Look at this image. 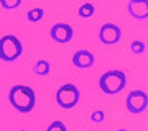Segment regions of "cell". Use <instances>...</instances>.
Returning <instances> with one entry per match:
<instances>
[{
    "label": "cell",
    "instance_id": "6da1fadb",
    "mask_svg": "<svg viewBox=\"0 0 148 131\" xmlns=\"http://www.w3.org/2000/svg\"><path fill=\"white\" fill-rule=\"evenodd\" d=\"M8 102L20 113H30L36 105V92L28 85L16 84L8 92Z\"/></svg>",
    "mask_w": 148,
    "mask_h": 131
},
{
    "label": "cell",
    "instance_id": "7a4b0ae2",
    "mask_svg": "<svg viewBox=\"0 0 148 131\" xmlns=\"http://www.w3.org/2000/svg\"><path fill=\"white\" fill-rule=\"evenodd\" d=\"M125 85H127V75L123 71H119V69L107 71L99 77V89L106 95L120 94L125 89Z\"/></svg>",
    "mask_w": 148,
    "mask_h": 131
},
{
    "label": "cell",
    "instance_id": "3957f363",
    "mask_svg": "<svg viewBox=\"0 0 148 131\" xmlns=\"http://www.w3.org/2000/svg\"><path fill=\"white\" fill-rule=\"evenodd\" d=\"M23 54V44L16 36L5 35L0 38V59L3 62H13Z\"/></svg>",
    "mask_w": 148,
    "mask_h": 131
},
{
    "label": "cell",
    "instance_id": "277c9868",
    "mask_svg": "<svg viewBox=\"0 0 148 131\" xmlns=\"http://www.w3.org/2000/svg\"><path fill=\"white\" fill-rule=\"evenodd\" d=\"M79 98H81V92L74 84H64L56 92V103L64 110L74 108L79 103Z\"/></svg>",
    "mask_w": 148,
    "mask_h": 131
},
{
    "label": "cell",
    "instance_id": "5b68a950",
    "mask_svg": "<svg viewBox=\"0 0 148 131\" xmlns=\"http://www.w3.org/2000/svg\"><path fill=\"white\" fill-rule=\"evenodd\" d=\"M125 107H127L128 113L138 115L147 111L148 108V95L145 90H132L128 92L127 98H125Z\"/></svg>",
    "mask_w": 148,
    "mask_h": 131
},
{
    "label": "cell",
    "instance_id": "8992f818",
    "mask_svg": "<svg viewBox=\"0 0 148 131\" xmlns=\"http://www.w3.org/2000/svg\"><path fill=\"white\" fill-rule=\"evenodd\" d=\"M122 38V30L120 26L115 23H104L99 30V41L106 46L117 44Z\"/></svg>",
    "mask_w": 148,
    "mask_h": 131
},
{
    "label": "cell",
    "instance_id": "52a82bcc",
    "mask_svg": "<svg viewBox=\"0 0 148 131\" xmlns=\"http://www.w3.org/2000/svg\"><path fill=\"white\" fill-rule=\"evenodd\" d=\"M49 36L54 43H61V44H66L73 39L74 36V30L73 26L68 25V23H54L51 28H49Z\"/></svg>",
    "mask_w": 148,
    "mask_h": 131
},
{
    "label": "cell",
    "instance_id": "ba28073f",
    "mask_svg": "<svg viewBox=\"0 0 148 131\" xmlns=\"http://www.w3.org/2000/svg\"><path fill=\"white\" fill-rule=\"evenodd\" d=\"M127 13L135 20L148 18V0H128Z\"/></svg>",
    "mask_w": 148,
    "mask_h": 131
},
{
    "label": "cell",
    "instance_id": "9c48e42d",
    "mask_svg": "<svg viewBox=\"0 0 148 131\" xmlns=\"http://www.w3.org/2000/svg\"><path fill=\"white\" fill-rule=\"evenodd\" d=\"M94 62H95L94 54L87 49H79V51L74 52L73 56V66L77 69H89L94 66Z\"/></svg>",
    "mask_w": 148,
    "mask_h": 131
},
{
    "label": "cell",
    "instance_id": "30bf717a",
    "mask_svg": "<svg viewBox=\"0 0 148 131\" xmlns=\"http://www.w3.org/2000/svg\"><path fill=\"white\" fill-rule=\"evenodd\" d=\"M33 72L36 74V75H40V77L49 75V72H51V64L48 62L46 59H40L33 66Z\"/></svg>",
    "mask_w": 148,
    "mask_h": 131
},
{
    "label": "cell",
    "instance_id": "8fae6325",
    "mask_svg": "<svg viewBox=\"0 0 148 131\" xmlns=\"http://www.w3.org/2000/svg\"><path fill=\"white\" fill-rule=\"evenodd\" d=\"M43 16H45V10L40 8V7H36V8H30V10H28L27 20L30 21V23H38V21L43 20Z\"/></svg>",
    "mask_w": 148,
    "mask_h": 131
},
{
    "label": "cell",
    "instance_id": "7c38bea8",
    "mask_svg": "<svg viewBox=\"0 0 148 131\" xmlns=\"http://www.w3.org/2000/svg\"><path fill=\"white\" fill-rule=\"evenodd\" d=\"M94 3H90V2H86V3H82V5L79 7V10H77V15L81 16V18H90V16L94 15Z\"/></svg>",
    "mask_w": 148,
    "mask_h": 131
},
{
    "label": "cell",
    "instance_id": "4fadbf2b",
    "mask_svg": "<svg viewBox=\"0 0 148 131\" xmlns=\"http://www.w3.org/2000/svg\"><path fill=\"white\" fill-rule=\"evenodd\" d=\"M145 49H147V46H145V43L140 41V39H133V41L130 43V52H133V54H143Z\"/></svg>",
    "mask_w": 148,
    "mask_h": 131
},
{
    "label": "cell",
    "instance_id": "5bb4252c",
    "mask_svg": "<svg viewBox=\"0 0 148 131\" xmlns=\"http://www.w3.org/2000/svg\"><path fill=\"white\" fill-rule=\"evenodd\" d=\"M21 3V0H0V7L3 10H15Z\"/></svg>",
    "mask_w": 148,
    "mask_h": 131
},
{
    "label": "cell",
    "instance_id": "9a60e30c",
    "mask_svg": "<svg viewBox=\"0 0 148 131\" xmlns=\"http://www.w3.org/2000/svg\"><path fill=\"white\" fill-rule=\"evenodd\" d=\"M46 131H68V128H66V125H64L61 120H54V121L49 123Z\"/></svg>",
    "mask_w": 148,
    "mask_h": 131
},
{
    "label": "cell",
    "instance_id": "2e32d148",
    "mask_svg": "<svg viewBox=\"0 0 148 131\" xmlns=\"http://www.w3.org/2000/svg\"><path fill=\"white\" fill-rule=\"evenodd\" d=\"M104 120H106V113L102 110H94L90 113V121L92 123H102Z\"/></svg>",
    "mask_w": 148,
    "mask_h": 131
},
{
    "label": "cell",
    "instance_id": "e0dca14e",
    "mask_svg": "<svg viewBox=\"0 0 148 131\" xmlns=\"http://www.w3.org/2000/svg\"><path fill=\"white\" fill-rule=\"evenodd\" d=\"M117 131H127V130H117Z\"/></svg>",
    "mask_w": 148,
    "mask_h": 131
},
{
    "label": "cell",
    "instance_id": "ac0fdd59",
    "mask_svg": "<svg viewBox=\"0 0 148 131\" xmlns=\"http://www.w3.org/2000/svg\"><path fill=\"white\" fill-rule=\"evenodd\" d=\"M23 131H27V130H23Z\"/></svg>",
    "mask_w": 148,
    "mask_h": 131
}]
</instances>
